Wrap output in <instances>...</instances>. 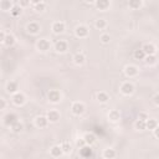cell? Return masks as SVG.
<instances>
[{
  "label": "cell",
  "mask_w": 159,
  "mask_h": 159,
  "mask_svg": "<svg viewBox=\"0 0 159 159\" xmlns=\"http://www.w3.org/2000/svg\"><path fill=\"white\" fill-rule=\"evenodd\" d=\"M47 97H49V101L52 102V103H57V102L61 101V93H60V91H57V90H51L49 92Z\"/></svg>",
  "instance_id": "cell-1"
},
{
  "label": "cell",
  "mask_w": 159,
  "mask_h": 159,
  "mask_svg": "<svg viewBox=\"0 0 159 159\" xmlns=\"http://www.w3.org/2000/svg\"><path fill=\"white\" fill-rule=\"evenodd\" d=\"M36 46H37V49H39L40 51L46 52L47 50H50L51 44H50L49 40H46V39H40L39 41H37V44H36Z\"/></svg>",
  "instance_id": "cell-2"
},
{
  "label": "cell",
  "mask_w": 159,
  "mask_h": 159,
  "mask_svg": "<svg viewBox=\"0 0 159 159\" xmlns=\"http://www.w3.org/2000/svg\"><path fill=\"white\" fill-rule=\"evenodd\" d=\"M16 122H19V121H18V116H16L15 113H8V114L4 117V123H5L6 126H9V127L14 126Z\"/></svg>",
  "instance_id": "cell-3"
},
{
  "label": "cell",
  "mask_w": 159,
  "mask_h": 159,
  "mask_svg": "<svg viewBox=\"0 0 159 159\" xmlns=\"http://www.w3.org/2000/svg\"><path fill=\"white\" fill-rule=\"evenodd\" d=\"M71 110H72V113H73V114L80 116V114H82V113L85 112V104L81 103V102H75V103L72 104Z\"/></svg>",
  "instance_id": "cell-4"
},
{
  "label": "cell",
  "mask_w": 159,
  "mask_h": 159,
  "mask_svg": "<svg viewBox=\"0 0 159 159\" xmlns=\"http://www.w3.org/2000/svg\"><path fill=\"white\" fill-rule=\"evenodd\" d=\"M124 73L128 76V77H134L138 75V67L134 65H128L126 66V69H124Z\"/></svg>",
  "instance_id": "cell-5"
},
{
  "label": "cell",
  "mask_w": 159,
  "mask_h": 159,
  "mask_svg": "<svg viewBox=\"0 0 159 159\" xmlns=\"http://www.w3.org/2000/svg\"><path fill=\"white\" fill-rule=\"evenodd\" d=\"M133 91H134V86L132 85V83H129V82H124L122 86H121V92L123 95H132L133 93Z\"/></svg>",
  "instance_id": "cell-6"
},
{
  "label": "cell",
  "mask_w": 159,
  "mask_h": 159,
  "mask_svg": "<svg viewBox=\"0 0 159 159\" xmlns=\"http://www.w3.org/2000/svg\"><path fill=\"white\" fill-rule=\"evenodd\" d=\"M75 34H76L77 37H87L88 36V29L83 25H80V26L76 28Z\"/></svg>",
  "instance_id": "cell-7"
},
{
  "label": "cell",
  "mask_w": 159,
  "mask_h": 159,
  "mask_svg": "<svg viewBox=\"0 0 159 159\" xmlns=\"http://www.w3.org/2000/svg\"><path fill=\"white\" fill-rule=\"evenodd\" d=\"M142 50H143V52L145 54V56L154 55L155 51H157V49H155V46H154L153 44H145V45L142 47Z\"/></svg>",
  "instance_id": "cell-8"
},
{
  "label": "cell",
  "mask_w": 159,
  "mask_h": 159,
  "mask_svg": "<svg viewBox=\"0 0 159 159\" xmlns=\"http://www.w3.org/2000/svg\"><path fill=\"white\" fill-rule=\"evenodd\" d=\"M47 123H49L47 118L44 117V116H39V117H36V119H35V124H36V127H39V128H45V127L47 126Z\"/></svg>",
  "instance_id": "cell-9"
},
{
  "label": "cell",
  "mask_w": 159,
  "mask_h": 159,
  "mask_svg": "<svg viewBox=\"0 0 159 159\" xmlns=\"http://www.w3.org/2000/svg\"><path fill=\"white\" fill-rule=\"evenodd\" d=\"M52 30L55 34H62L65 31V24L62 21H56L52 24Z\"/></svg>",
  "instance_id": "cell-10"
},
{
  "label": "cell",
  "mask_w": 159,
  "mask_h": 159,
  "mask_svg": "<svg viewBox=\"0 0 159 159\" xmlns=\"http://www.w3.org/2000/svg\"><path fill=\"white\" fill-rule=\"evenodd\" d=\"M47 121L49 122H52V123H55V122H57L59 119H60V113L57 112V111H50L49 113H47Z\"/></svg>",
  "instance_id": "cell-11"
},
{
  "label": "cell",
  "mask_w": 159,
  "mask_h": 159,
  "mask_svg": "<svg viewBox=\"0 0 159 159\" xmlns=\"http://www.w3.org/2000/svg\"><path fill=\"white\" fill-rule=\"evenodd\" d=\"M12 101H14V103L16 106H21L25 102V96L22 93H20V92H16V93H14V96H12Z\"/></svg>",
  "instance_id": "cell-12"
},
{
  "label": "cell",
  "mask_w": 159,
  "mask_h": 159,
  "mask_svg": "<svg viewBox=\"0 0 159 159\" xmlns=\"http://www.w3.org/2000/svg\"><path fill=\"white\" fill-rule=\"evenodd\" d=\"M26 30H28V32L35 35V34H37L40 31V25L37 22H30L28 26H26Z\"/></svg>",
  "instance_id": "cell-13"
},
{
  "label": "cell",
  "mask_w": 159,
  "mask_h": 159,
  "mask_svg": "<svg viewBox=\"0 0 159 159\" xmlns=\"http://www.w3.org/2000/svg\"><path fill=\"white\" fill-rule=\"evenodd\" d=\"M55 50L57 51V52H65L66 50H67V42L66 41H63V40H60V41H57L56 44H55Z\"/></svg>",
  "instance_id": "cell-14"
},
{
  "label": "cell",
  "mask_w": 159,
  "mask_h": 159,
  "mask_svg": "<svg viewBox=\"0 0 159 159\" xmlns=\"http://www.w3.org/2000/svg\"><path fill=\"white\" fill-rule=\"evenodd\" d=\"M92 154H93V151H92L88 145H85V147H82L81 151H80V155L83 158H90V157H92Z\"/></svg>",
  "instance_id": "cell-15"
},
{
  "label": "cell",
  "mask_w": 159,
  "mask_h": 159,
  "mask_svg": "<svg viewBox=\"0 0 159 159\" xmlns=\"http://www.w3.org/2000/svg\"><path fill=\"white\" fill-rule=\"evenodd\" d=\"M50 153H51L52 157H55V158H59V157H61L63 154V152H62L60 145H54V147L50 149Z\"/></svg>",
  "instance_id": "cell-16"
},
{
  "label": "cell",
  "mask_w": 159,
  "mask_h": 159,
  "mask_svg": "<svg viewBox=\"0 0 159 159\" xmlns=\"http://www.w3.org/2000/svg\"><path fill=\"white\" fill-rule=\"evenodd\" d=\"M6 91L9 93H16L18 91V83L14 82V81H10L8 85H6Z\"/></svg>",
  "instance_id": "cell-17"
},
{
  "label": "cell",
  "mask_w": 159,
  "mask_h": 159,
  "mask_svg": "<svg viewBox=\"0 0 159 159\" xmlns=\"http://www.w3.org/2000/svg\"><path fill=\"white\" fill-rule=\"evenodd\" d=\"M96 5L100 10H106L107 8H110L111 3L108 2V0H98V2H96Z\"/></svg>",
  "instance_id": "cell-18"
},
{
  "label": "cell",
  "mask_w": 159,
  "mask_h": 159,
  "mask_svg": "<svg viewBox=\"0 0 159 159\" xmlns=\"http://www.w3.org/2000/svg\"><path fill=\"white\" fill-rule=\"evenodd\" d=\"M83 140H85L86 144L91 145V144H93L96 142V137H95V134H92V133H86L85 137H83Z\"/></svg>",
  "instance_id": "cell-19"
},
{
  "label": "cell",
  "mask_w": 159,
  "mask_h": 159,
  "mask_svg": "<svg viewBox=\"0 0 159 159\" xmlns=\"http://www.w3.org/2000/svg\"><path fill=\"white\" fill-rule=\"evenodd\" d=\"M85 55L83 54H81V52H77V54L73 56V61H75V63L76 65H82L83 62H85Z\"/></svg>",
  "instance_id": "cell-20"
},
{
  "label": "cell",
  "mask_w": 159,
  "mask_h": 159,
  "mask_svg": "<svg viewBox=\"0 0 159 159\" xmlns=\"http://www.w3.org/2000/svg\"><path fill=\"white\" fill-rule=\"evenodd\" d=\"M12 8V4L10 0H3V2H0V9L4 10V11H8V10H11Z\"/></svg>",
  "instance_id": "cell-21"
},
{
  "label": "cell",
  "mask_w": 159,
  "mask_h": 159,
  "mask_svg": "<svg viewBox=\"0 0 159 159\" xmlns=\"http://www.w3.org/2000/svg\"><path fill=\"white\" fill-rule=\"evenodd\" d=\"M119 117H121V114H119V112H118L117 110H112V111L108 113V118L111 119L112 122H117L118 119H119Z\"/></svg>",
  "instance_id": "cell-22"
},
{
  "label": "cell",
  "mask_w": 159,
  "mask_h": 159,
  "mask_svg": "<svg viewBox=\"0 0 159 159\" xmlns=\"http://www.w3.org/2000/svg\"><path fill=\"white\" fill-rule=\"evenodd\" d=\"M4 44H5L6 46H12V45H14V44H15V37H14V35H11V34L5 35Z\"/></svg>",
  "instance_id": "cell-23"
},
{
  "label": "cell",
  "mask_w": 159,
  "mask_h": 159,
  "mask_svg": "<svg viewBox=\"0 0 159 159\" xmlns=\"http://www.w3.org/2000/svg\"><path fill=\"white\" fill-rule=\"evenodd\" d=\"M103 157H104L106 159H113V158L116 157V152H114V149H111V148L104 149V152H103Z\"/></svg>",
  "instance_id": "cell-24"
},
{
  "label": "cell",
  "mask_w": 159,
  "mask_h": 159,
  "mask_svg": "<svg viewBox=\"0 0 159 159\" xmlns=\"http://www.w3.org/2000/svg\"><path fill=\"white\" fill-rule=\"evenodd\" d=\"M32 4H35V10L36 11H44L46 8V4L44 2H39V0H35L32 2Z\"/></svg>",
  "instance_id": "cell-25"
},
{
  "label": "cell",
  "mask_w": 159,
  "mask_h": 159,
  "mask_svg": "<svg viewBox=\"0 0 159 159\" xmlns=\"http://www.w3.org/2000/svg\"><path fill=\"white\" fill-rule=\"evenodd\" d=\"M157 126H158V122L155 119H147L145 121V128H148V129H155Z\"/></svg>",
  "instance_id": "cell-26"
},
{
  "label": "cell",
  "mask_w": 159,
  "mask_h": 159,
  "mask_svg": "<svg viewBox=\"0 0 159 159\" xmlns=\"http://www.w3.org/2000/svg\"><path fill=\"white\" fill-rule=\"evenodd\" d=\"M97 100H98L101 103H106V102L110 100V97H108V95L106 93V92H100V93H97Z\"/></svg>",
  "instance_id": "cell-27"
},
{
  "label": "cell",
  "mask_w": 159,
  "mask_h": 159,
  "mask_svg": "<svg viewBox=\"0 0 159 159\" xmlns=\"http://www.w3.org/2000/svg\"><path fill=\"white\" fill-rule=\"evenodd\" d=\"M96 28L97 29H100V30H102V29H104L106 26H107V22H106V20L104 19H98L97 21H96Z\"/></svg>",
  "instance_id": "cell-28"
},
{
  "label": "cell",
  "mask_w": 159,
  "mask_h": 159,
  "mask_svg": "<svg viewBox=\"0 0 159 159\" xmlns=\"http://www.w3.org/2000/svg\"><path fill=\"white\" fill-rule=\"evenodd\" d=\"M60 147H61V149H62L63 153H70L71 152V144L69 142H63Z\"/></svg>",
  "instance_id": "cell-29"
},
{
  "label": "cell",
  "mask_w": 159,
  "mask_h": 159,
  "mask_svg": "<svg viewBox=\"0 0 159 159\" xmlns=\"http://www.w3.org/2000/svg\"><path fill=\"white\" fill-rule=\"evenodd\" d=\"M144 57H145V54L143 52L142 49L134 51V59H136V60H144Z\"/></svg>",
  "instance_id": "cell-30"
},
{
  "label": "cell",
  "mask_w": 159,
  "mask_h": 159,
  "mask_svg": "<svg viewBox=\"0 0 159 159\" xmlns=\"http://www.w3.org/2000/svg\"><path fill=\"white\" fill-rule=\"evenodd\" d=\"M140 6H142L140 0H132V2H129V8L132 9H139Z\"/></svg>",
  "instance_id": "cell-31"
},
{
  "label": "cell",
  "mask_w": 159,
  "mask_h": 159,
  "mask_svg": "<svg viewBox=\"0 0 159 159\" xmlns=\"http://www.w3.org/2000/svg\"><path fill=\"white\" fill-rule=\"evenodd\" d=\"M145 62H147L148 65H154L157 62V57L155 55H149V56H145Z\"/></svg>",
  "instance_id": "cell-32"
},
{
  "label": "cell",
  "mask_w": 159,
  "mask_h": 159,
  "mask_svg": "<svg viewBox=\"0 0 159 159\" xmlns=\"http://www.w3.org/2000/svg\"><path fill=\"white\" fill-rule=\"evenodd\" d=\"M22 128H24V126L20 123V122H16L14 126H11V129L15 132V133H19V132H21L22 130Z\"/></svg>",
  "instance_id": "cell-33"
},
{
  "label": "cell",
  "mask_w": 159,
  "mask_h": 159,
  "mask_svg": "<svg viewBox=\"0 0 159 159\" xmlns=\"http://www.w3.org/2000/svg\"><path fill=\"white\" fill-rule=\"evenodd\" d=\"M10 11H11V14L14 15V16H18V15L20 14V12H21V8L18 6V5H15V6H12V8H11Z\"/></svg>",
  "instance_id": "cell-34"
},
{
  "label": "cell",
  "mask_w": 159,
  "mask_h": 159,
  "mask_svg": "<svg viewBox=\"0 0 159 159\" xmlns=\"http://www.w3.org/2000/svg\"><path fill=\"white\" fill-rule=\"evenodd\" d=\"M136 128L138 129V130H144L145 129V122H143V121H138L136 122Z\"/></svg>",
  "instance_id": "cell-35"
},
{
  "label": "cell",
  "mask_w": 159,
  "mask_h": 159,
  "mask_svg": "<svg viewBox=\"0 0 159 159\" xmlns=\"http://www.w3.org/2000/svg\"><path fill=\"white\" fill-rule=\"evenodd\" d=\"M138 119H139V121L145 122L147 119H149V117H148V114L145 113V112H140V113H139V116H138Z\"/></svg>",
  "instance_id": "cell-36"
},
{
  "label": "cell",
  "mask_w": 159,
  "mask_h": 159,
  "mask_svg": "<svg viewBox=\"0 0 159 159\" xmlns=\"http://www.w3.org/2000/svg\"><path fill=\"white\" fill-rule=\"evenodd\" d=\"M110 40H111V37H110V35H107V34H103V35L101 36V41H102L103 44H108Z\"/></svg>",
  "instance_id": "cell-37"
},
{
  "label": "cell",
  "mask_w": 159,
  "mask_h": 159,
  "mask_svg": "<svg viewBox=\"0 0 159 159\" xmlns=\"http://www.w3.org/2000/svg\"><path fill=\"white\" fill-rule=\"evenodd\" d=\"M5 106H6V102H5L3 98H0V110H4Z\"/></svg>",
  "instance_id": "cell-38"
},
{
  "label": "cell",
  "mask_w": 159,
  "mask_h": 159,
  "mask_svg": "<svg viewBox=\"0 0 159 159\" xmlns=\"http://www.w3.org/2000/svg\"><path fill=\"white\" fill-rule=\"evenodd\" d=\"M85 144H86V143H85V140H83V139H80V140H77V145H78L80 148L85 147Z\"/></svg>",
  "instance_id": "cell-39"
},
{
  "label": "cell",
  "mask_w": 159,
  "mask_h": 159,
  "mask_svg": "<svg viewBox=\"0 0 159 159\" xmlns=\"http://www.w3.org/2000/svg\"><path fill=\"white\" fill-rule=\"evenodd\" d=\"M4 40H5V34L3 31H0V42H4Z\"/></svg>",
  "instance_id": "cell-40"
},
{
  "label": "cell",
  "mask_w": 159,
  "mask_h": 159,
  "mask_svg": "<svg viewBox=\"0 0 159 159\" xmlns=\"http://www.w3.org/2000/svg\"><path fill=\"white\" fill-rule=\"evenodd\" d=\"M153 100H154V103H155L157 106H158V104H159V95H155Z\"/></svg>",
  "instance_id": "cell-41"
},
{
  "label": "cell",
  "mask_w": 159,
  "mask_h": 159,
  "mask_svg": "<svg viewBox=\"0 0 159 159\" xmlns=\"http://www.w3.org/2000/svg\"><path fill=\"white\" fill-rule=\"evenodd\" d=\"M20 5H22V6H26V5H29V2H20Z\"/></svg>",
  "instance_id": "cell-42"
},
{
  "label": "cell",
  "mask_w": 159,
  "mask_h": 159,
  "mask_svg": "<svg viewBox=\"0 0 159 159\" xmlns=\"http://www.w3.org/2000/svg\"><path fill=\"white\" fill-rule=\"evenodd\" d=\"M154 136H155V138H158V128L154 129Z\"/></svg>",
  "instance_id": "cell-43"
}]
</instances>
